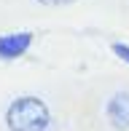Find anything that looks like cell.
<instances>
[{
	"label": "cell",
	"mask_w": 129,
	"mask_h": 131,
	"mask_svg": "<svg viewBox=\"0 0 129 131\" xmlns=\"http://www.w3.org/2000/svg\"><path fill=\"white\" fill-rule=\"evenodd\" d=\"M105 118L113 131H129V88H118L108 96Z\"/></svg>",
	"instance_id": "3"
},
{
	"label": "cell",
	"mask_w": 129,
	"mask_h": 131,
	"mask_svg": "<svg viewBox=\"0 0 129 131\" xmlns=\"http://www.w3.org/2000/svg\"><path fill=\"white\" fill-rule=\"evenodd\" d=\"M51 121L49 107L38 96H22L5 112V126L11 131H46Z\"/></svg>",
	"instance_id": "2"
},
{
	"label": "cell",
	"mask_w": 129,
	"mask_h": 131,
	"mask_svg": "<svg viewBox=\"0 0 129 131\" xmlns=\"http://www.w3.org/2000/svg\"><path fill=\"white\" fill-rule=\"evenodd\" d=\"M102 3H108L116 14H121L124 19H129V0H102Z\"/></svg>",
	"instance_id": "4"
},
{
	"label": "cell",
	"mask_w": 129,
	"mask_h": 131,
	"mask_svg": "<svg viewBox=\"0 0 129 131\" xmlns=\"http://www.w3.org/2000/svg\"><path fill=\"white\" fill-rule=\"evenodd\" d=\"M94 0H0V24H14L22 19L64 16L86 8Z\"/></svg>",
	"instance_id": "1"
}]
</instances>
